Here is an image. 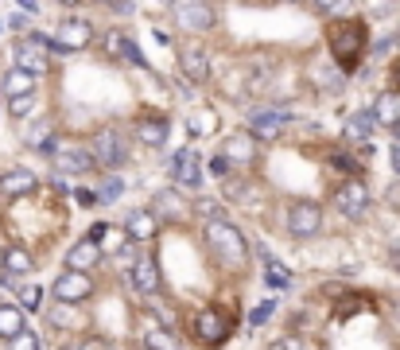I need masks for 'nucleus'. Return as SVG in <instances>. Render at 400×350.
I'll use <instances>...</instances> for the list:
<instances>
[{"label":"nucleus","instance_id":"5fc2aeb1","mask_svg":"<svg viewBox=\"0 0 400 350\" xmlns=\"http://www.w3.org/2000/svg\"><path fill=\"white\" fill-rule=\"evenodd\" d=\"M0 27H4V24H0Z\"/></svg>","mask_w":400,"mask_h":350},{"label":"nucleus","instance_id":"864d4df0","mask_svg":"<svg viewBox=\"0 0 400 350\" xmlns=\"http://www.w3.org/2000/svg\"><path fill=\"white\" fill-rule=\"evenodd\" d=\"M396 47H400V32H396Z\"/></svg>","mask_w":400,"mask_h":350},{"label":"nucleus","instance_id":"49530a36","mask_svg":"<svg viewBox=\"0 0 400 350\" xmlns=\"http://www.w3.org/2000/svg\"><path fill=\"white\" fill-rule=\"evenodd\" d=\"M392 171L400 175V144H392Z\"/></svg>","mask_w":400,"mask_h":350},{"label":"nucleus","instance_id":"7ed1b4c3","mask_svg":"<svg viewBox=\"0 0 400 350\" xmlns=\"http://www.w3.org/2000/svg\"><path fill=\"white\" fill-rule=\"evenodd\" d=\"M90 43H93V24L82 16L59 20V27L51 35V51H55V55H74V51H86Z\"/></svg>","mask_w":400,"mask_h":350},{"label":"nucleus","instance_id":"412c9836","mask_svg":"<svg viewBox=\"0 0 400 350\" xmlns=\"http://www.w3.org/2000/svg\"><path fill=\"white\" fill-rule=\"evenodd\" d=\"M101 261V245H93V242H78V245H70V253H67V273H86V268H93Z\"/></svg>","mask_w":400,"mask_h":350},{"label":"nucleus","instance_id":"bb28decb","mask_svg":"<svg viewBox=\"0 0 400 350\" xmlns=\"http://www.w3.org/2000/svg\"><path fill=\"white\" fill-rule=\"evenodd\" d=\"M140 346L144 350H183V342L167 331V327H148V331H144V339H140Z\"/></svg>","mask_w":400,"mask_h":350},{"label":"nucleus","instance_id":"0eeeda50","mask_svg":"<svg viewBox=\"0 0 400 350\" xmlns=\"http://www.w3.org/2000/svg\"><path fill=\"white\" fill-rule=\"evenodd\" d=\"M323 230V207L319 202H292L288 207V233L292 238H315Z\"/></svg>","mask_w":400,"mask_h":350},{"label":"nucleus","instance_id":"f03ea898","mask_svg":"<svg viewBox=\"0 0 400 350\" xmlns=\"http://www.w3.org/2000/svg\"><path fill=\"white\" fill-rule=\"evenodd\" d=\"M366 39H369V32H366V20H338V24H331V32H326V43H331V55H334V63H338L342 70H354L358 67V58H361V51H366Z\"/></svg>","mask_w":400,"mask_h":350},{"label":"nucleus","instance_id":"4be33fe9","mask_svg":"<svg viewBox=\"0 0 400 350\" xmlns=\"http://www.w3.org/2000/svg\"><path fill=\"white\" fill-rule=\"evenodd\" d=\"M105 47L113 51L117 58H125L128 67H140V70H148V58L140 55V47H136V43L128 39V35H109V39H105Z\"/></svg>","mask_w":400,"mask_h":350},{"label":"nucleus","instance_id":"5701e85b","mask_svg":"<svg viewBox=\"0 0 400 350\" xmlns=\"http://www.w3.org/2000/svg\"><path fill=\"white\" fill-rule=\"evenodd\" d=\"M369 109H373L377 125H389V129H392V125L400 121V93H396V90H385V93H381V98H377Z\"/></svg>","mask_w":400,"mask_h":350},{"label":"nucleus","instance_id":"4c0bfd02","mask_svg":"<svg viewBox=\"0 0 400 350\" xmlns=\"http://www.w3.org/2000/svg\"><path fill=\"white\" fill-rule=\"evenodd\" d=\"M272 311H276V300H265V304H260V308H257V311H253V316H249V323H253V327H260V323H265L268 316H272Z\"/></svg>","mask_w":400,"mask_h":350},{"label":"nucleus","instance_id":"1a4fd4ad","mask_svg":"<svg viewBox=\"0 0 400 350\" xmlns=\"http://www.w3.org/2000/svg\"><path fill=\"white\" fill-rule=\"evenodd\" d=\"M229 331H234V319L225 316V311H218V308L199 311V319H194V335H199L206 346H222V342L229 339Z\"/></svg>","mask_w":400,"mask_h":350},{"label":"nucleus","instance_id":"9d476101","mask_svg":"<svg viewBox=\"0 0 400 350\" xmlns=\"http://www.w3.org/2000/svg\"><path fill=\"white\" fill-rule=\"evenodd\" d=\"M288 121H292V113H288L284 105H272V109L260 105V109H253V113H249V129L260 136V141H276Z\"/></svg>","mask_w":400,"mask_h":350},{"label":"nucleus","instance_id":"c9c22d12","mask_svg":"<svg viewBox=\"0 0 400 350\" xmlns=\"http://www.w3.org/2000/svg\"><path fill=\"white\" fill-rule=\"evenodd\" d=\"M268 350H307V342H303L300 335H284V339H276Z\"/></svg>","mask_w":400,"mask_h":350},{"label":"nucleus","instance_id":"39448f33","mask_svg":"<svg viewBox=\"0 0 400 350\" xmlns=\"http://www.w3.org/2000/svg\"><path fill=\"white\" fill-rule=\"evenodd\" d=\"M47 47H51V39H47V35H39V32H32L27 39H20L16 51H12L16 70H24V74H32V78L47 74Z\"/></svg>","mask_w":400,"mask_h":350},{"label":"nucleus","instance_id":"c85d7f7f","mask_svg":"<svg viewBox=\"0 0 400 350\" xmlns=\"http://www.w3.org/2000/svg\"><path fill=\"white\" fill-rule=\"evenodd\" d=\"M265 284H268V288H288V284H292V276H288V268H284L280 261H268Z\"/></svg>","mask_w":400,"mask_h":350},{"label":"nucleus","instance_id":"cd10ccee","mask_svg":"<svg viewBox=\"0 0 400 350\" xmlns=\"http://www.w3.org/2000/svg\"><path fill=\"white\" fill-rule=\"evenodd\" d=\"M4 273L16 280V276H27L32 273V253L27 249H20V245H12L8 253H4Z\"/></svg>","mask_w":400,"mask_h":350},{"label":"nucleus","instance_id":"f257e3e1","mask_svg":"<svg viewBox=\"0 0 400 350\" xmlns=\"http://www.w3.org/2000/svg\"><path fill=\"white\" fill-rule=\"evenodd\" d=\"M202 238H206V249L225 273H245L249 265V238L237 230L234 222H202Z\"/></svg>","mask_w":400,"mask_h":350},{"label":"nucleus","instance_id":"473e14b6","mask_svg":"<svg viewBox=\"0 0 400 350\" xmlns=\"http://www.w3.org/2000/svg\"><path fill=\"white\" fill-rule=\"evenodd\" d=\"M331 164H334V167H342V171H350V179H358V175H361V164L350 156V152H334Z\"/></svg>","mask_w":400,"mask_h":350},{"label":"nucleus","instance_id":"72a5a7b5","mask_svg":"<svg viewBox=\"0 0 400 350\" xmlns=\"http://www.w3.org/2000/svg\"><path fill=\"white\" fill-rule=\"evenodd\" d=\"M8 350H39V335H35V331H20L16 339L8 342Z\"/></svg>","mask_w":400,"mask_h":350},{"label":"nucleus","instance_id":"a19ab883","mask_svg":"<svg viewBox=\"0 0 400 350\" xmlns=\"http://www.w3.org/2000/svg\"><path fill=\"white\" fill-rule=\"evenodd\" d=\"M210 171H214L218 179H229V160H225V156H214V160H210Z\"/></svg>","mask_w":400,"mask_h":350},{"label":"nucleus","instance_id":"8fccbe9b","mask_svg":"<svg viewBox=\"0 0 400 350\" xmlns=\"http://www.w3.org/2000/svg\"><path fill=\"white\" fill-rule=\"evenodd\" d=\"M392 311H396V319H400V296H396V300H392Z\"/></svg>","mask_w":400,"mask_h":350},{"label":"nucleus","instance_id":"a18cd8bd","mask_svg":"<svg viewBox=\"0 0 400 350\" xmlns=\"http://www.w3.org/2000/svg\"><path fill=\"white\" fill-rule=\"evenodd\" d=\"M385 199H389V207H396V202H400V187H389V191H385Z\"/></svg>","mask_w":400,"mask_h":350},{"label":"nucleus","instance_id":"79ce46f5","mask_svg":"<svg viewBox=\"0 0 400 350\" xmlns=\"http://www.w3.org/2000/svg\"><path fill=\"white\" fill-rule=\"evenodd\" d=\"M74 199L82 202V207H98V202H101L98 195H93V191H86V187H78V191H74Z\"/></svg>","mask_w":400,"mask_h":350},{"label":"nucleus","instance_id":"f704fd0d","mask_svg":"<svg viewBox=\"0 0 400 350\" xmlns=\"http://www.w3.org/2000/svg\"><path fill=\"white\" fill-rule=\"evenodd\" d=\"M121 195H125V183H121V179H113V175H109V179H105V187H101V195H98V199H101V202H113V199H121Z\"/></svg>","mask_w":400,"mask_h":350},{"label":"nucleus","instance_id":"423d86ee","mask_svg":"<svg viewBox=\"0 0 400 350\" xmlns=\"http://www.w3.org/2000/svg\"><path fill=\"white\" fill-rule=\"evenodd\" d=\"M334 207H338L342 218H350V222L366 218V210H369V187L361 183V179H346V183H338V187H334Z\"/></svg>","mask_w":400,"mask_h":350},{"label":"nucleus","instance_id":"ddd939ff","mask_svg":"<svg viewBox=\"0 0 400 350\" xmlns=\"http://www.w3.org/2000/svg\"><path fill=\"white\" fill-rule=\"evenodd\" d=\"M179 70L187 74V82H206L210 78V51L199 47V43L179 47Z\"/></svg>","mask_w":400,"mask_h":350},{"label":"nucleus","instance_id":"f8f14e48","mask_svg":"<svg viewBox=\"0 0 400 350\" xmlns=\"http://www.w3.org/2000/svg\"><path fill=\"white\" fill-rule=\"evenodd\" d=\"M171 16H175L183 27H191V32H210V27L218 24V12L210 8V4H191V0L171 4Z\"/></svg>","mask_w":400,"mask_h":350},{"label":"nucleus","instance_id":"58836bf2","mask_svg":"<svg viewBox=\"0 0 400 350\" xmlns=\"http://www.w3.org/2000/svg\"><path fill=\"white\" fill-rule=\"evenodd\" d=\"M396 47V32H389V35H381V39L373 43V55H389V51Z\"/></svg>","mask_w":400,"mask_h":350},{"label":"nucleus","instance_id":"37998d69","mask_svg":"<svg viewBox=\"0 0 400 350\" xmlns=\"http://www.w3.org/2000/svg\"><path fill=\"white\" fill-rule=\"evenodd\" d=\"M8 27H12V32H24V27H27L24 12H20V16H12V20H8Z\"/></svg>","mask_w":400,"mask_h":350},{"label":"nucleus","instance_id":"c03bdc74","mask_svg":"<svg viewBox=\"0 0 400 350\" xmlns=\"http://www.w3.org/2000/svg\"><path fill=\"white\" fill-rule=\"evenodd\" d=\"M389 265L400 273V245H392V249H389Z\"/></svg>","mask_w":400,"mask_h":350},{"label":"nucleus","instance_id":"6e6552de","mask_svg":"<svg viewBox=\"0 0 400 350\" xmlns=\"http://www.w3.org/2000/svg\"><path fill=\"white\" fill-rule=\"evenodd\" d=\"M51 296H55V304H70V308H78L82 300L93 296L90 273H62L59 280H55V288H51Z\"/></svg>","mask_w":400,"mask_h":350},{"label":"nucleus","instance_id":"ea45409f","mask_svg":"<svg viewBox=\"0 0 400 350\" xmlns=\"http://www.w3.org/2000/svg\"><path fill=\"white\" fill-rule=\"evenodd\" d=\"M78 350H113V342H109V339H101V335H90V339H86Z\"/></svg>","mask_w":400,"mask_h":350},{"label":"nucleus","instance_id":"9b49d317","mask_svg":"<svg viewBox=\"0 0 400 350\" xmlns=\"http://www.w3.org/2000/svg\"><path fill=\"white\" fill-rule=\"evenodd\" d=\"M55 171L59 175H90L93 167V156H90V148H82V144H62L59 152H55Z\"/></svg>","mask_w":400,"mask_h":350},{"label":"nucleus","instance_id":"09e8293b","mask_svg":"<svg viewBox=\"0 0 400 350\" xmlns=\"http://www.w3.org/2000/svg\"><path fill=\"white\" fill-rule=\"evenodd\" d=\"M392 136H396V144H400V121H396V125H392Z\"/></svg>","mask_w":400,"mask_h":350},{"label":"nucleus","instance_id":"20e7f679","mask_svg":"<svg viewBox=\"0 0 400 350\" xmlns=\"http://www.w3.org/2000/svg\"><path fill=\"white\" fill-rule=\"evenodd\" d=\"M90 156H93L98 167L117 171V167L128 164V144H125V136H121L117 129H101V133L93 136V144H90Z\"/></svg>","mask_w":400,"mask_h":350},{"label":"nucleus","instance_id":"b1692460","mask_svg":"<svg viewBox=\"0 0 400 350\" xmlns=\"http://www.w3.org/2000/svg\"><path fill=\"white\" fill-rule=\"evenodd\" d=\"M0 90H4V98H27V93H35V78L24 74V70L12 67L8 74H4V82H0Z\"/></svg>","mask_w":400,"mask_h":350},{"label":"nucleus","instance_id":"de8ad7c7","mask_svg":"<svg viewBox=\"0 0 400 350\" xmlns=\"http://www.w3.org/2000/svg\"><path fill=\"white\" fill-rule=\"evenodd\" d=\"M392 82H396V93H400V55H396V63H392Z\"/></svg>","mask_w":400,"mask_h":350},{"label":"nucleus","instance_id":"7c9ffc66","mask_svg":"<svg viewBox=\"0 0 400 350\" xmlns=\"http://www.w3.org/2000/svg\"><path fill=\"white\" fill-rule=\"evenodd\" d=\"M8 113L20 117V121H24V117H35V93H27V98H12L8 101Z\"/></svg>","mask_w":400,"mask_h":350},{"label":"nucleus","instance_id":"603ef678","mask_svg":"<svg viewBox=\"0 0 400 350\" xmlns=\"http://www.w3.org/2000/svg\"><path fill=\"white\" fill-rule=\"evenodd\" d=\"M62 350H78V346H62Z\"/></svg>","mask_w":400,"mask_h":350},{"label":"nucleus","instance_id":"4468645a","mask_svg":"<svg viewBox=\"0 0 400 350\" xmlns=\"http://www.w3.org/2000/svg\"><path fill=\"white\" fill-rule=\"evenodd\" d=\"M377 129V117H373V109H358V113L346 121V129H342V136H346V144L350 148H361L369 156V133Z\"/></svg>","mask_w":400,"mask_h":350},{"label":"nucleus","instance_id":"2f4dec72","mask_svg":"<svg viewBox=\"0 0 400 350\" xmlns=\"http://www.w3.org/2000/svg\"><path fill=\"white\" fill-rule=\"evenodd\" d=\"M194 210H199L202 222H222V202H214V199H199Z\"/></svg>","mask_w":400,"mask_h":350},{"label":"nucleus","instance_id":"2eb2a0df","mask_svg":"<svg viewBox=\"0 0 400 350\" xmlns=\"http://www.w3.org/2000/svg\"><path fill=\"white\" fill-rule=\"evenodd\" d=\"M152 218H156V222H179V218L187 214V202L179 199V191L175 187H164V191H156L152 195Z\"/></svg>","mask_w":400,"mask_h":350},{"label":"nucleus","instance_id":"c756f323","mask_svg":"<svg viewBox=\"0 0 400 350\" xmlns=\"http://www.w3.org/2000/svg\"><path fill=\"white\" fill-rule=\"evenodd\" d=\"M47 319L55 327H74L78 323V316H74V308H70V304H55V308L47 311Z\"/></svg>","mask_w":400,"mask_h":350},{"label":"nucleus","instance_id":"a878e982","mask_svg":"<svg viewBox=\"0 0 400 350\" xmlns=\"http://www.w3.org/2000/svg\"><path fill=\"white\" fill-rule=\"evenodd\" d=\"M20 331H27L24 311H20V308H12V304H0V339H4V342H12Z\"/></svg>","mask_w":400,"mask_h":350},{"label":"nucleus","instance_id":"aec40b11","mask_svg":"<svg viewBox=\"0 0 400 350\" xmlns=\"http://www.w3.org/2000/svg\"><path fill=\"white\" fill-rule=\"evenodd\" d=\"M171 171H175V179L183 187H202V164H199V156H194L191 148H183L175 160H171Z\"/></svg>","mask_w":400,"mask_h":350},{"label":"nucleus","instance_id":"3c124183","mask_svg":"<svg viewBox=\"0 0 400 350\" xmlns=\"http://www.w3.org/2000/svg\"><path fill=\"white\" fill-rule=\"evenodd\" d=\"M0 273H4V253H0Z\"/></svg>","mask_w":400,"mask_h":350},{"label":"nucleus","instance_id":"393cba45","mask_svg":"<svg viewBox=\"0 0 400 350\" xmlns=\"http://www.w3.org/2000/svg\"><path fill=\"white\" fill-rule=\"evenodd\" d=\"M225 160H229V164H253V160H257V144H253V136H229V141H225Z\"/></svg>","mask_w":400,"mask_h":350},{"label":"nucleus","instance_id":"a211bd4d","mask_svg":"<svg viewBox=\"0 0 400 350\" xmlns=\"http://www.w3.org/2000/svg\"><path fill=\"white\" fill-rule=\"evenodd\" d=\"M156 218H152V210H133V214L125 218V233H128V242L133 245H144L156 238Z\"/></svg>","mask_w":400,"mask_h":350},{"label":"nucleus","instance_id":"f3484780","mask_svg":"<svg viewBox=\"0 0 400 350\" xmlns=\"http://www.w3.org/2000/svg\"><path fill=\"white\" fill-rule=\"evenodd\" d=\"M128 276H133V288L140 292V296H156V292H159V265H156V257H136V265L128 268Z\"/></svg>","mask_w":400,"mask_h":350},{"label":"nucleus","instance_id":"6ab92c4d","mask_svg":"<svg viewBox=\"0 0 400 350\" xmlns=\"http://www.w3.org/2000/svg\"><path fill=\"white\" fill-rule=\"evenodd\" d=\"M35 171H27V167H12V171L0 175V195H8V199H20V195L35 191Z\"/></svg>","mask_w":400,"mask_h":350},{"label":"nucleus","instance_id":"dca6fc26","mask_svg":"<svg viewBox=\"0 0 400 350\" xmlns=\"http://www.w3.org/2000/svg\"><path fill=\"white\" fill-rule=\"evenodd\" d=\"M167 136H171V125H167V117L148 113V117H140V121H136V141L148 144V148H164Z\"/></svg>","mask_w":400,"mask_h":350},{"label":"nucleus","instance_id":"6e6d98bb","mask_svg":"<svg viewBox=\"0 0 400 350\" xmlns=\"http://www.w3.org/2000/svg\"><path fill=\"white\" fill-rule=\"evenodd\" d=\"M140 350H144V346H140Z\"/></svg>","mask_w":400,"mask_h":350},{"label":"nucleus","instance_id":"e433bc0d","mask_svg":"<svg viewBox=\"0 0 400 350\" xmlns=\"http://www.w3.org/2000/svg\"><path fill=\"white\" fill-rule=\"evenodd\" d=\"M20 300H24V308H20V311H35V308H39V300H43V288H24V292H20Z\"/></svg>","mask_w":400,"mask_h":350}]
</instances>
